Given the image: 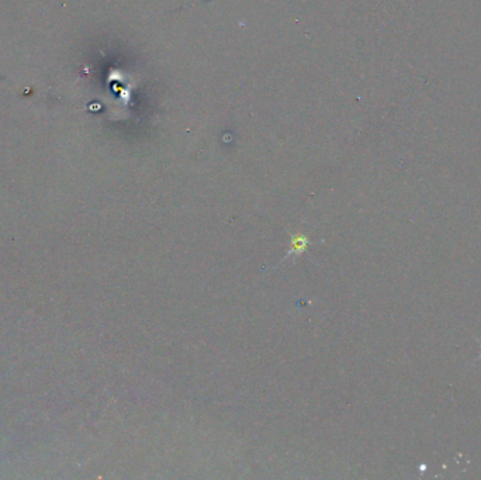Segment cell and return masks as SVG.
<instances>
[{
    "label": "cell",
    "instance_id": "1",
    "mask_svg": "<svg viewBox=\"0 0 481 480\" xmlns=\"http://www.w3.org/2000/svg\"><path fill=\"white\" fill-rule=\"evenodd\" d=\"M293 244H294V249L297 251V249L304 248V247H305V244H307V241H305V240H303V241H301V238H297V240H296Z\"/></svg>",
    "mask_w": 481,
    "mask_h": 480
}]
</instances>
